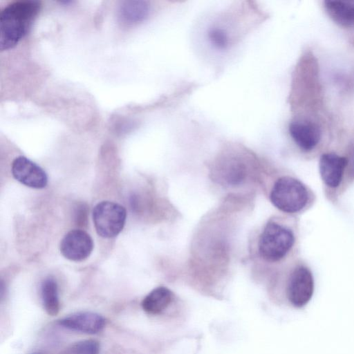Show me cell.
<instances>
[{"label": "cell", "instance_id": "obj_1", "mask_svg": "<svg viewBox=\"0 0 354 354\" xmlns=\"http://www.w3.org/2000/svg\"><path fill=\"white\" fill-rule=\"evenodd\" d=\"M299 226L294 218H279L269 221L261 232L258 251L270 263H279L297 257Z\"/></svg>", "mask_w": 354, "mask_h": 354}, {"label": "cell", "instance_id": "obj_2", "mask_svg": "<svg viewBox=\"0 0 354 354\" xmlns=\"http://www.w3.org/2000/svg\"><path fill=\"white\" fill-rule=\"evenodd\" d=\"M41 8L38 1H17L6 6L0 15V49L14 48L30 31Z\"/></svg>", "mask_w": 354, "mask_h": 354}, {"label": "cell", "instance_id": "obj_3", "mask_svg": "<svg viewBox=\"0 0 354 354\" xmlns=\"http://www.w3.org/2000/svg\"><path fill=\"white\" fill-rule=\"evenodd\" d=\"M272 204L281 212L296 215L309 210L316 202L314 191L291 174H284L274 181L270 192Z\"/></svg>", "mask_w": 354, "mask_h": 354}, {"label": "cell", "instance_id": "obj_4", "mask_svg": "<svg viewBox=\"0 0 354 354\" xmlns=\"http://www.w3.org/2000/svg\"><path fill=\"white\" fill-rule=\"evenodd\" d=\"M348 160L335 152L322 153L319 160V173L326 197L331 201L346 191Z\"/></svg>", "mask_w": 354, "mask_h": 354}, {"label": "cell", "instance_id": "obj_5", "mask_svg": "<svg viewBox=\"0 0 354 354\" xmlns=\"http://www.w3.org/2000/svg\"><path fill=\"white\" fill-rule=\"evenodd\" d=\"M315 290V280L309 264L295 257L290 262L286 293L290 302L295 307L304 306L310 300Z\"/></svg>", "mask_w": 354, "mask_h": 354}, {"label": "cell", "instance_id": "obj_6", "mask_svg": "<svg viewBox=\"0 0 354 354\" xmlns=\"http://www.w3.org/2000/svg\"><path fill=\"white\" fill-rule=\"evenodd\" d=\"M126 218L125 208L112 201L97 203L93 212L95 230L103 238H113L119 234L124 226Z\"/></svg>", "mask_w": 354, "mask_h": 354}, {"label": "cell", "instance_id": "obj_7", "mask_svg": "<svg viewBox=\"0 0 354 354\" xmlns=\"http://www.w3.org/2000/svg\"><path fill=\"white\" fill-rule=\"evenodd\" d=\"M93 241L85 231L80 229L69 231L60 243V252L67 259L81 261L87 259L93 249Z\"/></svg>", "mask_w": 354, "mask_h": 354}, {"label": "cell", "instance_id": "obj_8", "mask_svg": "<svg viewBox=\"0 0 354 354\" xmlns=\"http://www.w3.org/2000/svg\"><path fill=\"white\" fill-rule=\"evenodd\" d=\"M11 169L14 178L26 186L42 189L47 185L48 176L45 171L25 156L16 158Z\"/></svg>", "mask_w": 354, "mask_h": 354}, {"label": "cell", "instance_id": "obj_9", "mask_svg": "<svg viewBox=\"0 0 354 354\" xmlns=\"http://www.w3.org/2000/svg\"><path fill=\"white\" fill-rule=\"evenodd\" d=\"M289 133L296 145L306 153L313 151L321 140L319 127L310 122H292L289 125Z\"/></svg>", "mask_w": 354, "mask_h": 354}, {"label": "cell", "instance_id": "obj_10", "mask_svg": "<svg viewBox=\"0 0 354 354\" xmlns=\"http://www.w3.org/2000/svg\"><path fill=\"white\" fill-rule=\"evenodd\" d=\"M63 327L86 334H95L104 327V319L93 312H79L59 320Z\"/></svg>", "mask_w": 354, "mask_h": 354}, {"label": "cell", "instance_id": "obj_11", "mask_svg": "<svg viewBox=\"0 0 354 354\" xmlns=\"http://www.w3.org/2000/svg\"><path fill=\"white\" fill-rule=\"evenodd\" d=\"M150 13V5L146 1H124L118 10L120 21L127 25H133L145 21Z\"/></svg>", "mask_w": 354, "mask_h": 354}, {"label": "cell", "instance_id": "obj_12", "mask_svg": "<svg viewBox=\"0 0 354 354\" xmlns=\"http://www.w3.org/2000/svg\"><path fill=\"white\" fill-rule=\"evenodd\" d=\"M324 8L331 19L343 26L354 24V1L328 0Z\"/></svg>", "mask_w": 354, "mask_h": 354}, {"label": "cell", "instance_id": "obj_13", "mask_svg": "<svg viewBox=\"0 0 354 354\" xmlns=\"http://www.w3.org/2000/svg\"><path fill=\"white\" fill-rule=\"evenodd\" d=\"M171 291L165 286L152 290L142 300V309L148 314L157 315L162 312L171 302Z\"/></svg>", "mask_w": 354, "mask_h": 354}, {"label": "cell", "instance_id": "obj_14", "mask_svg": "<svg viewBox=\"0 0 354 354\" xmlns=\"http://www.w3.org/2000/svg\"><path fill=\"white\" fill-rule=\"evenodd\" d=\"M41 299L44 308L50 316L56 315L59 310V301L57 282L48 277L44 280L41 286Z\"/></svg>", "mask_w": 354, "mask_h": 354}, {"label": "cell", "instance_id": "obj_15", "mask_svg": "<svg viewBox=\"0 0 354 354\" xmlns=\"http://www.w3.org/2000/svg\"><path fill=\"white\" fill-rule=\"evenodd\" d=\"M207 38L210 44L218 50H226L230 44L229 32L219 26H213L207 32Z\"/></svg>", "mask_w": 354, "mask_h": 354}, {"label": "cell", "instance_id": "obj_16", "mask_svg": "<svg viewBox=\"0 0 354 354\" xmlns=\"http://www.w3.org/2000/svg\"><path fill=\"white\" fill-rule=\"evenodd\" d=\"M99 342L94 339L82 340L68 348L64 354H99Z\"/></svg>", "mask_w": 354, "mask_h": 354}, {"label": "cell", "instance_id": "obj_17", "mask_svg": "<svg viewBox=\"0 0 354 354\" xmlns=\"http://www.w3.org/2000/svg\"><path fill=\"white\" fill-rule=\"evenodd\" d=\"M77 209L76 210V220L77 221V223H84V220L86 219V207H84V205H80L77 207Z\"/></svg>", "mask_w": 354, "mask_h": 354}]
</instances>
